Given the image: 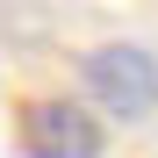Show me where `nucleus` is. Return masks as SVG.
Listing matches in <instances>:
<instances>
[{
	"mask_svg": "<svg viewBox=\"0 0 158 158\" xmlns=\"http://www.w3.org/2000/svg\"><path fill=\"white\" fill-rule=\"evenodd\" d=\"M79 79H86V101L101 115H115V122H144L158 108V58L144 43H101V50H86Z\"/></svg>",
	"mask_w": 158,
	"mask_h": 158,
	"instance_id": "1",
	"label": "nucleus"
},
{
	"mask_svg": "<svg viewBox=\"0 0 158 158\" xmlns=\"http://www.w3.org/2000/svg\"><path fill=\"white\" fill-rule=\"evenodd\" d=\"M22 151L29 158H101V122L86 101L36 94L22 101Z\"/></svg>",
	"mask_w": 158,
	"mask_h": 158,
	"instance_id": "2",
	"label": "nucleus"
}]
</instances>
